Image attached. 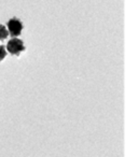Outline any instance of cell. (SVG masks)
<instances>
[{
	"mask_svg": "<svg viewBox=\"0 0 138 157\" xmlns=\"http://www.w3.org/2000/svg\"><path fill=\"white\" fill-rule=\"evenodd\" d=\"M8 29L9 31L8 33L12 36L13 38H16L22 33V30H23V24L18 18L16 17H13L11 20L8 21Z\"/></svg>",
	"mask_w": 138,
	"mask_h": 157,
	"instance_id": "6da1fadb",
	"label": "cell"
},
{
	"mask_svg": "<svg viewBox=\"0 0 138 157\" xmlns=\"http://www.w3.org/2000/svg\"><path fill=\"white\" fill-rule=\"evenodd\" d=\"M7 48H8V51H9L10 54L16 55V56H18L21 52L25 51L24 43H23L22 40L18 39V38H13V39L10 40L7 44Z\"/></svg>",
	"mask_w": 138,
	"mask_h": 157,
	"instance_id": "7a4b0ae2",
	"label": "cell"
},
{
	"mask_svg": "<svg viewBox=\"0 0 138 157\" xmlns=\"http://www.w3.org/2000/svg\"><path fill=\"white\" fill-rule=\"evenodd\" d=\"M9 36V33L8 30L6 29V27L3 25H0V40H5L8 38Z\"/></svg>",
	"mask_w": 138,
	"mask_h": 157,
	"instance_id": "3957f363",
	"label": "cell"
},
{
	"mask_svg": "<svg viewBox=\"0 0 138 157\" xmlns=\"http://www.w3.org/2000/svg\"><path fill=\"white\" fill-rule=\"evenodd\" d=\"M6 56H7V52H6L5 46H3V45H0V61L3 60Z\"/></svg>",
	"mask_w": 138,
	"mask_h": 157,
	"instance_id": "277c9868",
	"label": "cell"
}]
</instances>
